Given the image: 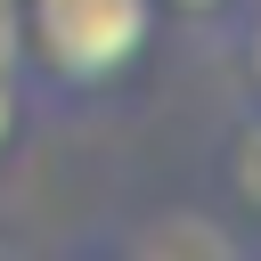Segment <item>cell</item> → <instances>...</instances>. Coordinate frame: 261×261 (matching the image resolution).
<instances>
[{
  "instance_id": "6da1fadb",
  "label": "cell",
  "mask_w": 261,
  "mask_h": 261,
  "mask_svg": "<svg viewBox=\"0 0 261 261\" xmlns=\"http://www.w3.org/2000/svg\"><path fill=\"white\" fill-rule=\"evenodd\" d=\"M155 33V0H24V41L57 90H106L139 65Z\"/></svg>"
},
{
  "instance_id": "7a4b0ae2",
  "label": "cell",
  "mask_w": 261,
  "mask_h": 261,
  "mask_svg": "<svg viewBox=\"0 0 261 261\" xmlns=\"http://www.w3.org/2000/svg\"><path fill=\"white\" fill-rule=\"evenodd\" d=\"M139 245H196V253H237V237H228V228H212V220H163V228H139Z\"/></svg>"
},
{
  "instance_id": "3957f363",
  "label": "cell",
  "mask_w": 261,
  "mask_h": 261,
  "mask_svg": "<svg viewBox=\"0 0 261 261\" xmlns=\"http://www.w3.org/2000/svg\"><path fill=\"white\" fill-rule=\"evenodd\" d=\"M237 196H245V204H261V122H245V130H237Z\"/></svg>"
},
{
  "instance_id": "277c9868",
  "label": "cell",
  "mask_w": 261,
  "mask_h": 261,
  "mask_svg": "<svg viewBox=\"0 0 261 261\" xmlns=\"http://www.w3.org/2000/svg\"><path fill=\"white\" fill-rule=\"evenodd\" d=\"M16 49H24V8L0 0V65H16Z\"/></svg>"
},
{
  "instance_id": "5b68a950",
  "label": "cell",
  "mask_w": 261,
  "mask_h": 261,
  "mask_svg": "<svg viewBox=\"0 0 261 261\" xmlns=\"http://www.w3.org/2000/svg\"><path fill=\"white\" fill-rule=\"evenodd\" d=\"M8 130H16V90H8V65H0V147H8Z\"/></svg>"
},
{
  "instance_id": "8992f818",
  "label": "cell",
  "mask_w": 261,
  "mask_h": 261,
  "mask_svg": "<svg viewBox=\"0 0 261 261\" xmlns=\"http://www.w3.org/2000/svg\"><path fill=\"white\" fill-rule=\"evenodd\" d=\"M245 49H253V82H261V16H253V41H245Z\"/></svg>"
},
{
  "instance_id": "52a82bcc",
  "label": "cell",
  "mask_w": 261,
  "mask_h": 261,
  "mask_svg": "<svg viewBox=\"0 0 261 261\" xmlns=\"http://www.w3.org/2000/svg\"><path fill=\"white\" fill-rule=\"evenodd\" d=\"M171 8H220V0H171Z\"/></svg>"
}]
</instances>
